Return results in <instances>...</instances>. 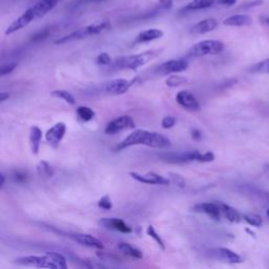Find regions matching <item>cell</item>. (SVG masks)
Segmentation results:
<instances>
[{
  "mask_svg": "<svg viewBox=\"0 0 269 269\" xmlns=\"http://www.w3.org/2000/svg\"><path fill=\"white\" fill-rule=\"evenodd\" d=\"M146 234H148L152 239H154V241L158 244V246H159L161 249H162V250L165 249V244H164L163 239L160 237V235H159L158 232L156 231V229H155V227H154L153 225H150V226L148 227V229H146Z\"/></svg>",
  "mask_w": 269,
  "mask_h": 269,
  "instance_id": "obj_28",
  "label": "cell"
},
{
  "mask_svg": "<svg viewBox=\"0 0 269 269\" xmlns=\"http://www.w3.org/2000/svg\"><path fill=\"white\" fill-rule=\"evenodd\" d=\"M100 2H104V0H78L76 6H81V5H85V4H96V3H100Z\"/></svg>",
  "mask_w": 269,
  "mask_h": 269,
  "instance_id": "obj_40",
  "label": "cell"
},
{
  "mask_svg": "<svg viewBox=\"0 0 269 269\" xmlns=\"http://www.w3.org/2000/svg\"><path fill=\"white\" fill-rule=\"evenodd\" d=\"M243 219L245 222H247L249 225L255 226V227H260L263 224V219L259 214H255V213H248V214H244Z\"/></svg>",
  "mask_w": 269,
  "mask_h": 269,
  "instance_id": "obj_30",
  "label": "cell"
},
{
  "mask_svg": "<svg viewBox=\"0 0 269 269\" xmlns=\"http://www.w3.org/2000/svg\"><path fill=\"white\" fill-rule=\"evenodd\" d=\"M66 237H68L69 239H71L73 241L83 245V246H87V247H91V248H96V249H103V243L95 238L94 236L91 235H87V234H79V232H74V234H67Z\"/></svg>",
  "mask_w": 269,
  "mask_h": 269,
  "instance_id": "obj_16",
  "label": "cell"
},
{
  "mask_svg": "<svg viewBox=\"0 0 269 269\" xmlns=\"http://www.w3.org/2000/svg\"><path fill=\"white\" fill-rule=\"evenodd\" d=\"M37 172L41 178H52L54 176V169L46 161H41L37 166Z\"/></svg>",
  "mask_w": 269,
  "mask_h": 269,
  "instance_id": "obj_27",
  "label": "cell"
},
{
  "mask_svg": "<svg viewBox=\"0 0 269 269\" xmlns=\"http://www.w3.org/2000/svg\"><path fill=\"white\" fill-rule=\"evenodd\" d=\"M208 255L214 259L222 260L230 264H239L242 262V258L237 253L225 247L211 248L208 250Z\"/></svg>",
  "mask_w": 269,
  "mask_h": 269,
  "instance_id": "obj_11",
  "label": "cell"
},
{
  "mask_svg": "<svg viewBox=\"0 0 269 269\" xmlns=\"http://www.w3.org/2000/svg\"><path fill=\"white\" fill-rule=\"evenodd\" d=\"M217 4L221 7L229 8V7H232L234 5H236L237 0H217Z\"/></svg>",
  "mask_w": 269,
  "mask_h": 269,
  "instance_id": "obj_39",
  "label": "cell"
},
{
  "mask_svg": "<svg viewBox=\"0 0 269 269\" xmlns=\"http://www.w3.org/2000/svg\"><path fill=\"white\" fill-rule=\"evenodd\" d=\"M98 206L104 210H111L113 208V202L111 200L110 195H103L102 198L98 201Z\"/></svg>",
  "mask_w": 269,
  "mask_h": 269,
  "instance_id": "obj_34",
  "label": "cell"
},
{
  "mask_svg": "<svg viewBox=\"0 0 269 269\" xmlns=\"http://www.w3.org/2000/svg\"><path fill=\"white\" fill-rule=\"evenodd\" d=\"M14 263L21 266L59 269L57 264L54 262V260L51 258V256L47 253H45L43 256H27V257L17 258L14 260Z\"/></svg>",
  "mask_w": 269,
  "mask_h": 269,
  "instance_id": "obj_6",
  "label": "cell"
},
{
  "mask_svg": "<svg viewBox=\"0 0 269 269\" xmlns=\"http://www.w3.org/2000/svg\"><path fill=\"white\" fill-rule=\"evenodd\" d=\"M250 71H252V73H259V74H269V58L252 66Z\"/></svg>",
  "mask_w": 269,
  "mask_h": 269,
  "instance_id": "obj_31",
  "label": "cell"
},
{
  "mask_svg": "<svg viewBox=\"0 0 269 269\" xmlns=\"http://www.w3.org/2000/svg\"><path fill=\"white\" fill-rule=\"evenodd\" d=\"M188 67V62L184 59H173L168 60L162 64H160L158 67V73L162 75H172L178 74L181 71L186 70Z\"/></svg>",
  "mask_w": 269,
  "mask_h": 269,
  "instance_id": "obj_10",
  "label": "cell"
},
{
  "mask_svg": "<svg viewBox=\"0 0 269 269\" xmlns=\"http://www.w3.org/2000/svg\"><path fill=\"white\" fill-rule=\"evenodd\" d=\"M60 0H39L30 9H28L20 17L14 20L6 31V35L14 34L21 29L28 27L31 22L39 19L52 11Z\"/></svg>",
  "mask_w": 269,
  "mask_h": 269,
  "instance_id": "obj_2",
  "label": "cell"
},
{
  "mask_svg": "<svg viewBox=\"0 0 269 269\" xmlns=\"http://www.w3.org/2000/svg\"><path fill=\"white\" fill-rule=\"evenodd\" d=\"M191 137L194 140H200L202 138V134L199 130H192L191 131Z\"/></svg>",
  "mask_w": 269,
  "mask_h": 269,
  "instance_id": "obj_41",
  "label": "cell"
},
{
  "mask_svg": "<svg viewBox=\"0 0 269 269\" xmlns=\"http://www.w3.org/2000/svg\"><path fill=\"white\" fill-rule=\"evenodd\" d=\"M135 82H136L135 79L131 81L127 79H123V78L114 79L106 84L105 91L112 95H123L127 92H129V89Z\"/></svg>",
  "mask_w": 269,
  "mask_h": 269,
  "instance_id": "obj_14",
  "label": "cell"
},
{
  "mask_svg": "<svg viewBox=\"0 0 269 269\" xmlns=\"http://www.w3.org/2000/svg\"><path fill=\"white\" fill-rule=\"evenodd\" d=\"M76 113H77L78 118L81 121H83V122L92 121L95 118V116H96L95 111L93 109H91V107H88V106H79V107H77Z\"/></svg>",
  "mask_w": 269,
  "mask_h": 269,
  "instance_id": "obj_25",
  "label": "cell"
},
{
  "mask_svg": "<svg viewBox=\"0 0 269 269\" xmlns=\"http://www.w3.org/2000/svg\"><path fill=\"white\" fill-rule=\"evenodd\" d=\"M16 66H17V63L16 62H11V63L4 64L2 66V68H0V75H2V76H6V75L11 74L12 71L16 68Z\"/></svg>",
  "mask_w": 269,
  "mask_h": 269,
  "instance_id": "obj_36",
  "label": "cell"
},
{
  "mask_svg": "<svg viewBox=\"0 0 269 269\" xmlns=\"http://www.w3.org/2000/svg\"><path fill=\"white\" fill-rule=\"evenodd\" d=\"M164 36L163 31H161L159 29H149L146 31L141 32L135 40V43H146L151 42L157 39L162 38Z\"/></svg>",
  "mask_w": 269,
  "mask_h": 269,
  "instance_id": "obj_19",
  "label": "cell"
},
{
  "mask_svg": "<svg viewBox=\"0 0 269 269\" xmlns=\"http://www.w3.org/2000/svg\"><path fill=\"white\" fill-rule=\"evenodd\" d=\"M168 179L170 180L172 183H174L176 186L180 187V188H184L186 186V181L185 179L179 174L176 173H168Z\"/></svg>",
  "mask_w": 269,
  "mask_h": 269,
  "instance_id": "obj_32",
  "label": "cell"
},
{
  "mask_svg": "<svg viewBox=\"0 0 269 269\" xmlns=\"http://www.w3.org/2000/svg\"><path fill=\"white\" fill-rule=\"evenodd\" d=\"M130 176L134 179V180L143 183V184H150V185H169L172 182L168 178H165L163 176H160L156 173L149 172L146 174H139L137 172H131Z\"/></svg>",
  "mask_w": 269,
  "mask_h": 269,
  "instance_id": "obj_9",
  "label": "cell"
},
{
  "mask_svg": "<svg viewBox=\"0 0 269 269\" xmlns=\"http://www.w3.org/2000/svg\"><path fill=\"white\" fill-rule=\"evenodd\" d=\"M177 120L174 116H166L162 119V122H161V125H162V128L164 130H169L172 128L175 127Z\"/></svg>",
  "mask_w": 269,
  "mask_h": 269,
  "instance_id": "obj_35",
  "label": "cell"
},
{
  "mask_svg": "<svg viewBox=\"0 0 269 269\" xmlns=\"http://www.w3.org/2000/svg\"><path fill=\"white\" fill-rule=\"evenodd\" d=\"M224 43L220 40H203L195 43L189 50V56L191 57H204L208 55H218L224 51Z\"/></svg>",
  "mask_w": 269,
  "mask_h": 269,
  "instance_id": "obj_5",
  "label": "cell"
},
{
  "mask_svg": "<svg viewBox=\"0 0 269 269\" xmlns=\"http://www.w3.org/2000/svg\"><path fill=\"white\" fill-rule=\"evenodd\" d=\"M96 61H97V63H98L99 65H107L109 63H111L112 58H111V56L109 55V54H106V53H101L100 55H98Z\"/></svg>",
  "mask_w": 269,
  "mask_h": 269,
  "instance_id": "obj_37",
  "label": "cell"
},
{
  "mask_svg": "<svg viewBox=\"0 0 269 269\" xmlns=\"http://www.w3.org/2000/svg\"><path fill=\"white\" fill-rule=\"evenodd\" d=\"M267 216H268V218H269V209L267 210Z\"/></svg>",
  "mask_w": 269,
  "mask_h": 269,
  "instance_id": "obj_45",
  "label": "cell"
},
{
  "mask_svg": "<svg viewBox=\"0 0 269 269\" xmlns=\"http://www.w3.org/2000/svg\"><path fill=\"white\" fill-rule=\"evenodd\" d=\"M214 3H217V0H192V2L187 4L181 10V12H194V11L208 9L212 7Z\"/></svg>",
  "mask_w": 269,
  "mask_h": 269,
  "instance_id": "obj_22",
  "label": "cell"
},
{
  "mask_svg": "<svg viewBox=\"0 0 269 269\" xmlns=\"http://www.w3.org/2000/svg\"><path fill=\"white\" fill-rule=\"evenodd\" d=\"M193 211L205 213L214 221H220L223 216L221 204L216 202H204V203L197 204L193 207Z\"/></svg>",
  "mask_w": 269,
  "mask_h": 269,
  "instance_id": "obj_13",
  "label": "cell"
},
{
  "mask_svg": "<svg viewBox=\"0 0 269 269\" xmlns=\"http://www.w3.org/2000/svg\"><path fill=\"white\" fill-rule=\"evenodd\" d=\"M0 180H2L0 181V187L3 188L5 185V182H6V176L4 174H2V176H0Z\"/></svg>",
  "mask_w": 269,
  "mask_h": 269,
  "instance_id": "obj_43",
  "label": "cell"
},
{
  "mask_svg": "<svg viewBox=\"0 0 269 269\" xmlns=\"http://www.w3.org/2000/svg\"><path fill=\"white\" fill-rule=\"evenodd\" d=\"M10 97H11V95L8 92H2V93H0V101H2V102H5Z\"/></svg>",
  "mask_w": 269,
  "mask_h": 269,
  "instance_id": "obj_42",
  "label": "cell"
},
{
  "mask_svg": "<svg viewBox=\"0 0 269 269\" xmlns=\"http://www.w3.org/2000/svg\"><path fill=\"white\" fill-rule=\"evenodd\" d=\"M163 160L169 163H189V162H212L214 160V155L211 152L200 153L199 151L190 152H179V153H168L161 156Z\"/></svg>",
  "mask_w": 269,
  "mask_h": 269,
  "instance_id": "obj_3",
  "label": "cell"
},
{
  "mask_svg": "<svg viewBox=\"0 0 269 269\" xmlns=\"http://www.w3.org/2000/svg\"><path fill=\"white\" fill-rule=\"evenodd\" d=\"M253 23V18L245 14L232 15L223 21L224 26L227 27H246Z\"/></svg>",
  "mask_w": 269,
  "mask_h": 269,
  "instance_id": "obj_20",
  "label": "cell"
},
{
  "mask_svg": "<svg viewBox=\"0 0 269 269\" xmlns=\"http://www.w3.org/2000/svg\"><path fill=\"white\" fill-rule=\"evenodd\" d=\"M109 28H110L109 22H100V23H95V25H89V26L81 28V29H79L73 33L63 36V37L57 39L54 43L55 44H64V43L71 42V41L85 39L87 37H91V36L98 35Z\"/></svg>",
  "mask_w": 269,
  "mask_h": 269,
  "instance_id": "obj_4",
  "label": "cell"
},
{
  "mask_svg": "<svg viewBox=\"0 0 269 269\" xmlns=\"http://www.w3.org/2000/svg\"><path fill=\"white\" fill-rule=\"evenodd\" d=\"M47 254L51 256V258L54 260V262H55L58 266L59 269H65L67 268V263H66V259L58 254V253H55V252H47Z\"/></svg>",
  "mask_w": 269,
  "mask_h": 269,
  "instance_id": "obj_33",
  "label": "cell"
},
{
  "mask_svg": "<svg viewBox=\"0 0 269 269\" xmlns=\"http://www.w3.org/2000/svg\"><path fill=\"white\" fill-rule=\"evenodd\" d=\"M118 249L120 250V252L128 256L130 258H133V259H136V260H140L143 258V254L141 253V250H139L138 248L132 246L131 244L129 243H125V242H121L118 244Z\"/></svg>",
  "mask_w": 269,
  "mask_h": 269,
  "instance_id": "obj_24",
  "label": "cell"
},
{
  "mask_svg": "<svg viewBox=\"0 0 269 269\" xmlns=\"http://www.w3.org/2000/svg\"><path fill=\"white\" fill-rule=\"evenodd\" d=\"M135 127H136V124L133 118L128 115H123V116L115 118L114 120H112L109 124H107L104 130V133L106 135H115L125 130H133L135 129Z\"/></svg>",
  "mask_w": 269,
  "mask_h": 269,
  "instance_id": "obj_8",
  "label": "cell"
},
{
  "mask_svg": "<svg viewBox=\"0 0 269 269\" xmlns=\"http://www.w3.org/2000/svg\"><path fill=\"white\" fill-rule=\"evenodd\" d=\"M187 81H188V79L185 78V77H183V76L173 75V76H169V77L165 80V83H166V85L169 86V87H178V86H180V85L185 84Z\"/></svg>",
  "mask_w": 269,
  "mask_h": 269,
  "instance_id": "obj_29",
  "label": "cell"
},
{
  "mask_svg": "<svg viewBox=\"0 0 269 269\" xmlns=\"http://www.w3.org/2000/svg\"><path fill=\"white\" fill-rule=\"evenodd\" d=\"M160 53H161V50H150V51H145L143 53L137 54V55L129 56L123 59V66L129 69H132V70L138 69L139 67L148 64L150 61L156 58Z\"/></svg>",
  "mask_w": 269,
  "mask_h": 269,
  "instance_id": "obj_7",
  "label": "cell"
},
{
  "mask_svg": "<svg viewBox=\"0 0 269 269\" xmlns=\"http://www.w3.org/2000/svg\"><path fill=\"white\" fill-rule=\"evenodd\" d=\"M176 101L187 111H198L200 109L199 101L188 91L179 92L176 96Z\"/></svg>",
  "mask_w": 269,
  "mask_h": 269,
  "instance_id": "obj_15",
  "label": "cell"
},
{
  "mask_svg": "<svg viewBox=\"0 0 269 269\" xmlns=\"http://www.w3.org/2000/svg\"><path fill=\"white\" fill-rule=\"evenodd\" d=\"M42 139V131L38 127H32L30 130V146L33 155H38Z\"/></svg>",
  "mask_w": 269,
  "mask_h": 269,
  "instance_id": "obj_21",
  "label": "cell"
},
{
  "mask_svg": "<svg viewBox=\"0 0 269 269\" xmlns=\"http://www.w3.org/2000/svg\"><path fill=\"white\" fill-rule=\"evenodd\" d=\"M217 27H218V21L214 19V18H207V19L197 22L190 29V33L194 35H202L213 31Z\"/></svg>",
  "mask_w": 269,
  "mask_h": 269,
  "instance_id": "obj_18",
  "label": "cell"
},
{
  "mask_svg": "<svg viewBox=\"0 0 269 269\" xmlns=\"http://www.w3.org/2000/svg\"><path fill=\"white\" fill-rule=\"evenodd\" d=\"M265 22H266L267 26L269 27V18H265Z\"/></svg>",
  "mask_w": 269,
  "mask_h": 269,
  "instance_id": "obj_44",
  "label": "cell"
},
{
  "mask_svg": "<svg viewBox=\"0 0 269 269\" xmlns=\"http://www.w3.org/2000/svg\"><path fill=\"white\" fill-rule=\"evenodd\" d=\"M65 133H66L65 124L63 122H58L46 132L45 140L52 148L57 149L60 144V142L64 138Z\"/></svg>",
  "mask_w": 269,
  "mask_h": 269,
  "instance_id": "obj_12",
  "label": "cell"
},
{
  "mask_svg": "<svg viewBox=\"0 0 269 269\" xmlns=\"http://www.w3.org/2000/svg\"><path fill=\"white\" fill-rule=\"evenodd\" d=\"M221 204V208H222V213L223 216L231 223H240L243 219V216H241L240 212L234 208L231 207L225 203H220Z\"/></svg>",
  "mask_w": 269,
  "mask_h": 269,
  "instance_id": "obj_23",
  "label": "cell"
},
{
  "mask_svg": "<svg viewBox=\"0 0 269 269\" xmlns=\"http://www.w3.org/2000/svg\"><path fill=\"white\" fill-rule=\"evenodd\" d=\"M51 94L53 97L62 99L63 101H65L66 103H68L70 105L76 104L75 96L71 93H69L68 91H65V89H56V91H53Z\"/></svg>",
  "mask_w": 269,
  "mask_h": 269,
  "instance_id": "obj_26",
  "label": "cell"
},
{
  "mask_svg": "<svg viewBox=\"0 0 269 269\" xmlns=\"http://www.w3.org/2000/svg\"><path fill=\"white\" fill-rule=\"evenodd\" d=\"M135 145H144L152 149H167L170 146V140L157 132L136 130L119 143L116 146V151H123Z\"/></svg>",
  "mask_w": 269,
  "mask_h": 269,
  "instance_id": "obj_1",
  "label": "cell"
},
{
  "mask_svg": "<svg viewBox=\"0 0 269 269\" xmlns=\"http://www.w3.org/2000/svg\"><path fill=\"white\" fill-rule=\"evenodd\" d=\"M13 179H14V181H17V182L26 181L27 180V174H25L22 172H15L13 175Z\"/></svg>",
  "mask_w": 269,
  "mask_h": 269,
  "instance_id": "obj_38",
  "label": "cell"
},
{
  "mask_svg": "<svg viewBox=\"0 0 269 269\" xmlns=\"http://www.w3.org/2000/svg\"><path fill=\"white\" fill-rule=\"evenodd\" d=\"M99 223L105 228L113 229L122 232V234H131L133 231V228L129 224H127L123 220L118 218H102L99 221Z\"/></svg>",
  "mask_w": 269,
  "mask_h": 269,
  "instance_id": "obj_17",
  "label": "cell"
}]
</instances>
